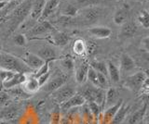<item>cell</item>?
Listing matches in <instances>:
<instances>
[{
	"mask_svg": "<svg viewBox=\"0 0 149 124\" xmlns=\"http://www.w3.org/2000/svg\"><path fill=\"white\" fill-rule=\"evenodd\" d=\"M0 69L16 73H23V74L34 72L27 67L22 58L8 53H0Z\"/></svg>",
	"mask_w": 149,
	"mask_h": 124,
	"instance_id": "cell-1",
	"label": "cell"
},
{
	"mask_svg": "<svg viewBox=\"0 0 149 124\" xmlns=\"http://www.w3.org/2000/svg\"><path fill=\"white\" fill-rule=\"evenodd\" d=\"M33 5L32 0H26L22 2L20 5H18L13 10L10 19H11V27L10 31H14L19 25H21L23 21L26 20V18L29 16L31 8Z\"/></svg>",
	"mask_w": 149,
	"mask_h": 124,
	"instance_id": "cell-2",
	"label": "cell"
},
{
	"mask_svg": "<svg viewBox=\"0 0 149 124\" xmlns=\"http://www.w3.org/2000/svg\"><path fill=\"white\" fill-rule=\"evenodd\" d=\"M81 95L86 100V102H94L99 105L102 109L105 99V90L95 86H88L83 90Z\"/></svg>",
	"mask_w": 149,
	"mask_h": 124,
	"instance_id": "cell-3",
	"label": "cell"
},
{
	"mask_svg": "<svg viewBox=\"0 0 149 124\" xmlns=\"http://www.w3.org/2000/svg\"><path fill=\"white\" fill-rule=\"evenodd\" d=\"M148 81V76L146 72L143 71H138L132 75H129L125 78L123 85L126 88L130 89L132 92H140L142 89L144 82Z\"/></svg>",
	"mask_w": 149,
	"mask_h": 124,
	"instance_id": "cell-4",
	"label": "cell"
},
{
	"mask_svg": "<svg viewBox=\"0 0 149 124\" xmlns=\"http://www.w3.org/2000/svg\"><path fill=\"white\" fill-rule=\"evenodd\" d=\"M77 94L74 88L70 84H64L62 87H60L58 90H56L51 94V97L54 99L55 102H57L59 105H62L65 101H67L70 97Z\"/></svg>",
	"mask_w": 149,
	"mask_h": 124,
	"instance_id": "cell-5",
	"label": "cell"
},
{
	"mask_svg": "<svg viewBox=\"0 0 149 124\" xmlns=\"http://www.w3.org/2000/svg\"><path fill=\"white\" fill-rule=\"evenodd\" d=\"M102 14V10L98 7L85 8L80 13V19L86 24H92L100 19Z\"/></svg>",
	"mask_w": 149,
	"mask_h": 124,
	"instance_id": "cell-6",
	"label": "cell"
},
{
	"mask_svg": "<svg viewBox=\"0 0 149 124\" xmlns=\"http://www.w3.org/2000/svg\"><path fill=\"white\" fill-rule=\"evenodd\" d=\"M67 79H68V77L65 74L57 75L54 78H52L51 80H49L41 88L47 94H52L53 92L58 90L60 87H62L63 85L66 84Z\"/></svg>",
	"mask_w": 149,
	"mask_h": 124,
	"instance_id": "cell-7",
	"label": "cell"
},
{
	"mask_svg": "<svg viewBox=\"0 0 149 124\" xmlns=\"http://www.w3.org/2000/svg\"><path fill=\"white\" fill-rule=\"evenodd\" d=\"M53 31H55V29L52 26V24L49 23V22L47 21H39L38 23H36V25L33 26L32 28L28 31L27 34L29 35L30 37H35V36L51 34Z\"/></svg>",
	"mask_w": 149,
	"mask_h": 124,
	"instance_id": "cell-8",
	"label": "cell"
},
{
	"mask_svg": "<svg viewBox=\"0 0 149 124\" xmlns=\"http://www.w3.org/2000/svg\"><path fill=\"white\" fill-rule=\"evenodd\" d=\"M86 104V100L81 95V94H74L72 97H70L67 101L60 105V111L67 112L74 108L82 107Z\"/></svg>",
	"mask_w": 149,
	"mask_h": 124,
	"instance_id": "cell-9",
	"label": "cell"
},
{
	"mask_svg": "<svg viewBox=\"0 0 149 124\" xmlns=\"http://www.w3.org/2000/svg\"><path fill=\"white\" fill-rule=\"evenodd\" d=\"M123 99H119L115 105L111 106V107L105 108V110L102 112L100 119H99V124H110L112 119L114 118L116 113L118 112V110L121 107V105L123 104Z\"/></svg>",
	"mask_w": 149,
	"mask_h": 124,
	"instance_id": "cell-10",
	"label": "cell"
},
{
	"mask_svg": "<svg viewBox=\"0 0 149 124\" xmlns=\"http://www.w3.org/2000/svg\"><path fill=\"white\" fill-rule=\"evenodd\" d=\"M22 59L27 65V67L34 72L36 71L45 63L43 59L40 58L36 54L34 53H26Z\"/></svg>",
	"mask_w": 149,
	"mask_h": 124,
	"instance_id": "cell-11",
	"label": "cell"
},
{
	"mask_svg": "<svg viewBox=\"0 0 149 124\" xmlns=\"http://www.w3.org/2000/svg\"><path fill=\"white\" fill-rule=\"evenodd\" d=\"M21 108L18 105H8L0 112V119H5V121H14L20 116Z\"/></svg>",
	"mask_w": 149,
	"mask_h": 124,
	"instance_id": "cell-12",
	"label": "cell"
},
{
	"mask_svg": "<svg viewBox=\"0 0 149 124\" xmlns=\"http://www.w3.org/2000/svg\"><path fill=\"white\" fill-rule=\"evenodd\" d=\"M6 91L8 94V95L11 97V99L15 100V101L27 100L32 96V94H29L28 92H26L24 89H23V87L22 85L12 87L10 89H7Z\"/></svg>",
	"mask_w": 149,
	"mask_h": 124,
	"instance_id": "cell-13",
	"label": "cell"
},
{
	"mask_svg": "<svg viewBox=\"0 0 149 124\" xmlns=\"http://www.w3.org/2000/svg\"><path fill=\"white\" fill-rule=\"evenodd\" d=\"M119 71L120 74L123 73V74H126V73L132 72L134 69H135V62L132 58V57L129 56L128 54H122L120 58V65H119Z\"/></svg>",
	"mask_w": 149,
	"mask_h": 124,
	"instance_id": "cell-14",
	"label": "cell"
},
{
	"mask_svg": "<svg viewBox=\"0 0 149 124\" xmlns=\"http://www.w3.org/2000/svg\"><path fill=\"white\" fill-rule=\"evenodd\" d=\"M26 78H27L26 74H23V73H15L9 80L4 82L2 84V86L5 90H7L15 86L22 85L26 81Z\"/></svg>",
	"mask_w": 149,
	"mask_h": 124,
	"instance_id": "cell-15",
	"label": "cell"
},
{
	"mask_svg": "<svg viewBox=\"0 0 149 124\" xmlns=\"http://www.w3.org/2000/svg\"><path fill=\"white\" fill-rule=\"evenodd\" d=\"M88 63L86 61H82L80 64L76 67L74 69V73H76V81L77 84H83L87 81V75L88 71Z\"/></svg>",
	"mask_w": 149,
	"mask_h": 124,
	"instance_id": "cell-16",
	"label": "cell"
},
{
	"mask_svg": "<svg viewBox=\"0 0 149 124\" xmlns=\"http://www.w3.org/2000/svg\"><path fill=\"white\" fill-rule=\"evenodd\" d=\"M50 40L55 45L63 47V45H67L70 41V35L66 33H63V32H59L55 30L50 34Z\"/></svg>",
	"mask_w": 149,
	"mask_h": 124,
	"instance_id": "cell-17",
	"label": "cell"
},
{
	"mask_svg": "<svg viewBox=\"0 0 149 124\" xmlns=\"http://www.w3.org/2000/svg\"><path fill=\"white\" fill-rule=\"evenodd\" d=\"M46 0H36L31 8V10L29 13V18L33 21H38L40 20V17L42 15V11H43L44 5Z\"/></svg>",
	"mask_w": 149,
	"mask_h": 124,
	"instance_id": "cell-18",
	"label": "cell"
},
{
	"mask_svg": "<svg viewBox=\"0 0 149 124\" xmlns=\"http://www.w3.org/2000/svg\"><path fill=\"white\" fill-rule=\"evenodd\" d=\"M88 33L95 38L104 39V38L110 37V35L112 34V31H111V29L108 28V27L96 26V27H92V28L88 29Z\"/></svg>",
	"mask_w": 149,
	"mask_h": 124,
	"instance_id": "cell-19",
	"label": "cell"
},
{
	"mask_svg": "<svg viewBox=\"0 0 149 124\" xmlns=\"http://www.w3.org/2000/svg\"><path fill=\"white\" fill-rule=\"evenodd\" d=\"M36 55L40 58L43 59L45 62L46 61L50 62V61L55 60V59L58 58V54L56 52V50H54L50 47H44L40 48L38 51H37Z\"/></svg>",
	"mask_w": 149,
	"mask_h": 124,
	"instance_id": "cell-20",
	"label": "cell"
},
{
	"mask_svg": "<svg viewBox=\"0 0 149 124\" xmlns=\"http://www.w3.org/2000/svg\"><path fill=\"white\" fill-rule=\"evenodd\" d=\"M106 65H107V76L110 79V82L114 84H118L120 82V77H121L118 67H116V65H115L112 61H107Z\"/></svg>",
	"mask_w": 149,
	"mask_h": 124,
	"instance_id": "cell-21",
	"label": "cell"
},
{
	"mask_svg": "<svg viewBox=\"0 0 149 124\" xmlns=\"http://www.w3.org/2000/svg\"><path fill=\"white\" fill-rule=\"evenodd\" d=\"M59 3H60L59 0H46L39 21H46L47 18H49L55 11V10L59 6Z\"/></svg>",
	"mask_w": 149,
	"mask_h": 124,
	"instance_id": "cell-22",
	"label": "cell"
},
{
	"mask_svg": "<svg viewBox=\"0 0 149 124\" xmlns=\"http://www.w3.org/2000/svg\"><path fill=\"white\" fill-rule=\"evenodd\" d=\"M119 100L118 98V93L116 88L114 87H110L105 91V99H104V104L102 108H107L111 107V106L115 105L118 101Z\"/></svg>",
	"mask_w": 149,
	"mask_h": 124,
	"instance_id": "cell-23",
	"label": "cell"
},
{
	"mask_svg": "<svg viewBox=\"0 0 149 124\" xmlns=\"http://www.w3.org/2000/svg\"><path fill=\"white\" fill-rule=\"evenodd\" d=\"M130 108V106L127 105L125 102H123V104L121 105V107L118 110V112L116 113L114 118L112 119L110 124H121L122 123L125 121L126 116L128 115Z\"/></svg>",
	"mask_w": 149,
	"mask_h": 124,
	"instance_id": "cell-24",
	"label": "cell"
},
{
	"mask_svg": "<svg viewBox=\"0 0 149 124\" xmlns=\"http://www.w3.org/2000/svg\"><path fill=\"white\" fill-rule=\"evenodd\" d=\"M147 102H144V104L143 105V107L141 108H139L137 111H135L132 116L130 117L128 123L129 124H137L141 121L146 117L147 114Z\"/></svg>",
	"mask_w": 149,
	"mask_h": 124,
	"instance_id": "cell-25",
	"label": "cell"
},
{
	"mask_svg": "<svg viewBox=\"0 0 149 124\" xmlns=\"http://www.w3.org/2000/svg\"><path fill=\"white\" fill-rule=\"evenodd\" d=\"M26 92L29 94H34L36 93L37 91L40 89V86L38 84V81L34 75H30L29 77L26 78V81L24 84L22 85Z\"/></svg>",
	"mask_w": 149,
	"mask_h": 124,
	"instance_id": "cell-26",
	"label": "cell"
},
{
	"mask_svg": "<svg viewBox=\"0 0 149 124\" xmlns=\"http://www.w3.org/2000/svg\"><path fill=\"white\" fill-rule=\"evenodd\" d=\"M129 18V7H123L120 8L119 10L116 11L114 15V22L116 25H123L125 22L128 21Z\"/></svg>",
	"mask_w": 149,
	"mask_h": 124,
	"instance_id": "cell-27",
	"label": "cell"
},
{
	"mask_svg": "<svg viewBox=\"0 0 149 124\" xmlns=\"http://www.w3.org/2000/svg\"><path fill=\"white\" fill-rule=\"evenodd\" d=\"M137 32V26L135 25L133 22H125L123 25H121V31L120 35L126 38L132 37V36L136 34Z\"/></svg>",
	"mask_w": 149,
	"mask_h": 124,
	"instance_id": "cell-28",
	"label": "cell"
},
{
	"mask_svg": "<svg viewBox=\"0 0 149 124\" xmlns=\"http://www.w3.org/2000/svg\"><path fill=\"white\" fill-rule=\"evenodd\" d=\"M73 51L77 56H84L87 53V43L82 39H77L74 41L73 45Z\"/></svg>",
	"mask_w": 149,
	"mask_h": 124,
	"instance_id": "cell-29",
	"label": "cell"
},
{
	"mask_svg": "<svg viewBox=\"0 0 149 124\" xmlns=\"http://www.w3.org/2000/svg\"><path fill=\"white\" fill-rule=\"evenodd\" d=\"M88 65H90V67H91L96 72L101 73V74H104V75L107 76V65H106V62L93 60V61L91 62V64H88ZM107 77H108V76H107Z\"/></svg>",
	"mask_w": 149,
	"mask_h": 124,
	"instance_id": "cell-30",
	"label": "cell"
},
{
	"mask_svg": "<svg viewBox=\"0 0 149 124\" xmlns=\"http://www.w3.org/2000/svg\"><path fill=\"white\" fill-rule=\"evenodd\" d=\"M87 106H88V108L90 110L91 114L92 115V117L94 119H99L100 116L102 114V108L100 107L99 105H97L94 102H86Z\"/></svg>",
	"mask_w": 149,
	"mask_h": 124,
	"instance_id": "cell-31",
	"label": "cell"
},
{
	"mask_svg": "<svg viewBox=\"0 0 149 124\" xmlns=\"http://www.w3.org/2000/svg\"><path fill=\"white\" fill-rule=\"evenodd\" d=\"M137 21L140 24L143 26V28L148 29L149 27V15L148 11L146 10H143L142 11H140L139 15L137 17Z\"/></svg>",
	"mask_w": 149,
	"mask_h": 124,
	"instance_id": "cell-32",
	"label": "cell"
},
{
	"mask_svg": "<svg viewBox=\"0 0 149 124\" xmlns=\"http://www.w3.org/2000/svg\"><path fill=\"white\" fill-rule=\"evenodd\" d=\"M61 64H62L63 68L68 72H72L74 70V63L73 58L70 57H65L64 58L61 59Z\"/></svg>",
	"mask_w": 149,
	"mask_h": 124,
	"instance_id": "cell-33",
	"label": "cell"
},
{
	"mask_svg": "<svg viewBox=\"0 0 149 124\" xmlns=\"http://www.w3.org/2000/svg\"><path fill=\"white\" fill-rule=\"evenodd\" d=\"M87 80L91 82V85L95 86V87H99V84H98V75H97V72L94 70H93L91 67H88Z\"/></svg>",
	"mask_w": 149,
	"mask_h": 124,
	"instance_id": "cell-34",
	"label": "cell"
},
{
	"mask_svg": "<svg viewBox=\"0 0 149 124\" xmlns=\"http://www.w3.org/2000/svg\"><path fill=\"white\" fill-rule=\"evenodd\" d=\"M12 99L10 96L8 95L6 90L0 89V106L2 107H7V106L10 105L12 102Z\"/></svg>",
	"mask_w": 149,
	"mask_h": 124,
	"instance_id": "cell-35",
	"label": "cell"
},
{
	"mask_svg": "<svg viewBox=\"0 0 149 124\" xmlns=\"http://www.w3.org/2000/svg\"><path fill=\"white\" fill-rule=\"evenodd\" d=\"M63 14L64 17L73 18V17H76L78 14V10L77 7H74L73 5H67L63 8Z\"/></svg>",
	"mask_w": 149,
	"mask_h": 124,
	"instance_id": "cell-36",
	"label": "cell"
},
{
	"mask_svg": "<svg viewBox=\"0 0 149 124\" xmlns=\"http://www.w3.org/2000/svg\"><path fill=\"white\" fill-rule=\"evenodd\" d=\"M97 75H98V84H99L100 88H102V89L108 88L109 87L108 77L104 74H101V73H98V72H97Z\"/></svg>",
	"mask_w": 149,
	"mask_h": 124,
	"instance_id": "cell-37",
	"label": "cell"
},
{
	"mask_svg": "<svg viewBox=\"0 0 149 124\" xmlns=\"http://www.w3.org/2000/svg\"><path fill=\"white\" fill-rule=\"evenodd\" d=\"M102 0H77V3L79 6L88 8V7H94L101 4Z\"/></svg>",
	"mask_w": 149,
	"mask_h": 124,
	"instance_id": "cell-38",
	"label": "cell"
},
{
	"mask_svg": "<svg viewBox=\"0 0 149 124\" xmlns=\"http://www.w3.org/2000/svg\"><path fill=\"white\" fill-rule=\"evenodd\" d=\"M49 62H48V61H46L43 65H42L38 70H37L34 74V75L36 78H37V77H39L40 75H42V74H45V73H47V72H49Z\"/></svg>",
	"mask_w": 149,
	"mask_h": 124,
	"instance_id": "cell-39",
	"label": "cell"
},
{
	"mask_svg": "<svg viewBox=\"0 0 149 124\" xmlns=\"http://www.w3.org/2000/svg\"><path fill=\"white\" fill-rule=\"evenodd\" d=\"M14 43H15V45H20V47H24V45H26V36L24 34H16L15 36H14Z\"/></svg>",
	"mask_w": 149,
	"mask_h": 124,
	"instance_id": "cell-40",
	"label": "cell"
},
{
	"mask_svg": "<svg viewBox=\"0 0 149 124\" xmlns=\"http://www.w3.org/2000/svg\"><path fill=\"white\" fill-rule=\"evenodd\" d=\"M49 77H50V72L49 71V72L45 73V74H42V75H40L39 77H37V78H36L37 81H38V84H39V86H40V88L46 84L47 82H48V81L49 80Z\"/></svg>",
	"mask_w": 149,
	"mask_h": 124,
	"instance_id": "cell-41",
	"label": "cell"
},
{
	"mask_svg": "<svg viewBox=\"0 0 149 124\" xmlns=\"http://www.w3.org/2000/svg\"><path fill=\"white\" fill-rule=\"evenodd\" d=\"M49 124H61V111H56L52 114V117H51V121Z\"/></svg>",
	"mask_w": 149,
	"mask_h": 124,
	"instance_id": "cell-42",
	"label": "cell"
},
{
	"mask_svg": "<svg viewBox=\"0 0 149 124\" xmlns=\"http://www.w3.org/2000/svg\"><path fill=\"white\" fill-rule=\"evenodd\" d=\"M143 44L144 45V49H146V51H148V37H146L143 39Z\"/></svg>",
	"mask_w": 149,
	"mask_h": 124,
	"instance_id": "cell-43",
	"label": "cell"
},
{
	"mask_svg": "<svg viewBox=\"0 0 149 124\" xmlns=\"http://www.w3.org/2000/svg\"><path fill=\"white\" fill-rule=\"evenodd\" d=\"M8 1H2V2H0V10H2L3 8L6 7V5H7V3H8Z\"/></svg>",
	"mask_w": 149,
	"mask_h": 124,
	"instance_id": "cell-44",
	"label": "cell"
},
{
	"mask_svg": "<svg viewBox=\"0 0 149 124\" xmlns=\"http://www.w3.org/2000/svg\"><path fill=\"white\" fill-rule=\"evenodd\" d=\"M137 124H147V117H146L144 118L143 121H141L139 123H137Z\"/></svg>",
	"mask_w": 149,
	"mask_h": 124,
	"instance_id": "cell-45",
	"label": "cell"
},
{
	"mask_svg": "<svg viewBox=\"0 0 149 124\" xmlns=\"http://www.w3.org/2000/svg\"><path fill=\"white\" fill-rule=\"evenodd\" d=\"M0 124H10V123L8 121H5V119H0Z\"/></svg>",
	"mask_w": 149,
	"mask_h": 124,
	"instance_id": "cell-46",
	"label": "cell"
},
{
	"mask_svg": "<svg viewBox=\"0 0 149 124\" xmlns=\"http://www.w3.org/2000/svg\"><path fill=\"white\" fill-rule=\"evenodd\" d=\"M2 1H8V0H0V2H2Z\"/></svg>",
	"mask_w": 149,
	"mask_h": 124,
	"instance_id": "cell-47",
	"label": "cell"
},
{
	"mask_svg": "<svg viewBox=\"0 0 149 124\" xmlns=\"http://www.w3.org/2000/svg\"><path fill=\"white\" fill-rule=\"evenodd\" d=\"M0 48H1V45H0Z\"/></svg>",
	"mask_w": 149,
	"mask_h": 124,
	"instance_id": "cell-48",
	"label": "cell"
}]
</instances>
